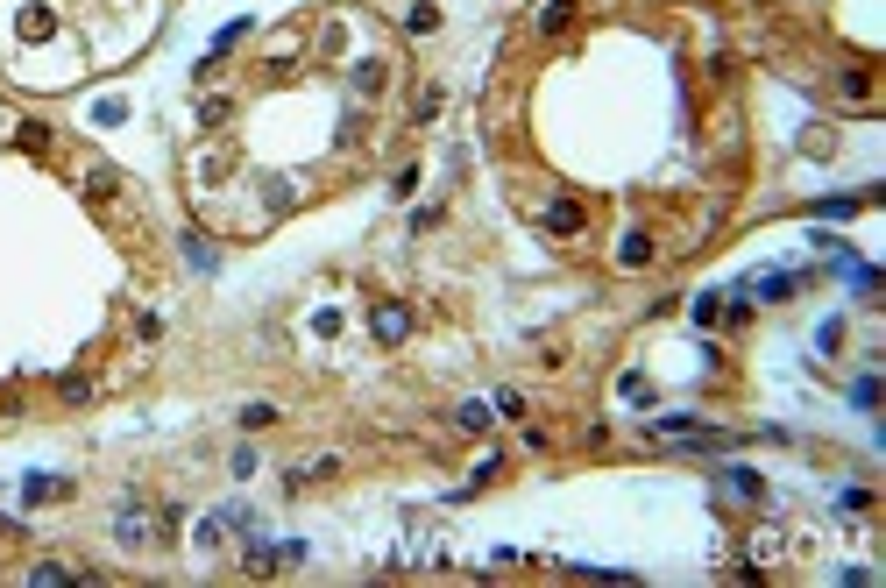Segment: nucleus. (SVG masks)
<instances>
[{
    "mask_svg": "<svg viewBox=\"0 0 886 588\" xmlns=\"http://www.w3.org/2000/svg\"><path fill=\"white\" fill-rule=\"evenodd\" d=\"M405 29H412V36H426V29H440V8H412V15H405Z\"/></svg>",
    "mask_w": 886,
    "mask_h": 588,
    "instance_id": "9",
    "label": "nucleus"
},
{
    "mask_svg": "<svg viewBox=\"0 0 886 588\" xmlns=\"http://www.w3.org/2000/svg\"><path fill=\"white\" fill-rule=\"evenodd\" d=\"M15 142H22V149H36V156H43V149H50V128H43V121H22V128H15Z\"/></svg>",
    "mask_w": 886,
    "mask_h": 588,
    "instance_id": "7",
    "label": "nucleus"
},
{
    "mask_svg": "<svg viewBox=\"0 0 886 588\" xmlns=\"http://www.w3.org/2000/svg\"><path fill=\"white\" fill-rule=\"evenodd\" d=\"M355 93H383V64H355Z\"/></svg>",
    "mask_w": 886,
    "mask_h": 588,
    "instance_id": "8",
    "label": "nucleus"
},
{
    "mask_svg": "<svg viewBox=\"0 0 886 588\" xmlns=\"http://www.w3.org/2000/svg\"><path fill=\"white\" fill-rule=\"evenodd\" d=\"M29 581H71V567L64 560H43V567H29Z\"/></svg>",
    "mask_w": 886,
    "mask_h": 588,
    "instance_id": "10",
    "label": "nucleus"
},
{
    "mask_svg": "<svg viewBox=\"0 0 886 588\" xmlns=\"http://www.w3.org/2000/svg\"><path fill=\"white\" fill-rule=\"evenodd\" d=\"M546 234H553V241H575V234H582V206H575V199H553V206H546Z\"/></svg>",
    "mask_w": 886,
    "mask_h": 588,
    "instance_id": "2",
    "label": "nucleus"
},
{
    "mask_svg": "<svg viewBox=\"0 0 886 588\" xmlns=\"http://www.w3.org/2000/svg\"><path fill=\"white\" fill-rule=\"evenodd\" d=\"M568 22H575V0H546V8H539V22H532V29H539V36H560V29H568Z\"/></svg>",
    "mask_w": 886,
    "mask_h": 588,
    "instance_id": "4",
    "label": "nucleus"
},
{
    "mask_svg": "<svg viewBox=\"0 0 886 588\" xmlns=\"http://www.w3.org/2000/svg\"><path fill=\"white\" fill-rule=\"evenodd\" d=\"M617 256H624L631 270H638V263H653V234H646V227H631V234L617 241Z\"/></svg>",
    "mask_w": 886,
    "mask_h": 588,
    "instance_id": "5",
    "label": "nucleus"
},
{
    "mask_svg": "<svg viewBox=\"0 0 886 588\" xmlns=\"http://www.w3.org/2000/svg\"><path fill=\"white\" fill-rule=\"evenodd\" d=\"M86 199H93V206H121V178H114V163H93V171H86Z\"/></svg>",
    "mask_w": 886,
    "mask_h": 588,
    "instance_id": "3",
    "label": "nucleus"
},
{
    "mask_svg": "<svg viewBox=\"0 0 886 588\" xmlns=\"http://www.w3.org/2000/svg\"><path fill=\"white\" fill-rule=\"evenodd\" d=\"M50 29H57V15H50V8H22V36H36V43H43Z\"/></svg>",
    "mask_w": 886,
    "mask_h": 588,
    "instance_id": "6",
    "label": "nucleus"
},
{
    "mask_svg": "<svg viewBox=\"0 0 886 588\" xmlns=\"http://www.w3.org/2000/svg\"><path fill=\"white\" fill-rule=\"evenodd\" d=\"M369 333H376V341H405V333H412V312L397 305V298H383V305L369 312Z\"/></svg>",
    "mask_w": 886,
    "mask_h": 588,
    "instance_id": "1",
    "label": "nucleus"
}]
</instances>
